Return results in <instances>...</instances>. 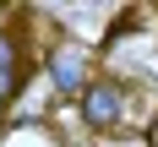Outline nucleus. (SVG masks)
Listing matches in <instances>:
<instances>
[{"label":"nucleus","mask_w":158,"mask_h":147,"mask_svg":"<svg viewBox=\"0 0 158 147\" xmlns=\"http://www.w3.org/2000/svg\"><path fill=\"white\" fill-rule=\"evenodd\" d=\"M77 109H82V125L93 131V136H120V131H147V125H153V114H158V104L142 98L131 82L98 71V76L82 87Z\"/></svg>","instance_id":"f257e3e1"},{"label":"nucleus","mask_w":158,"mask_h":147,"mask_svg":"<svg viewBox=\"0 0 158 147\" xmlns=\"http://www.w3.org/2000/svg\"><path fill=\"white\" fill-rule=\"evenodd\" d=\"M22 82H27V44L16 27H0V109L22 93Z\"/></svg>","instance_id":"f03ea898"},{"label":"nucleus","mask_w":158,"mask_h":147,"mask_svg":"<svg viewBox=\"0 0 158 147\" xmlns=\"http://www.w3.org/2000/svg\"><path fill=\"white\" fill-rule=\"evenodd\" d=\"M147 142H153V147H158V114H153V125H147Z\"/></svg>","instance_id":"20e7f679"},{"label":"nucleus","mask_w":158,"mask_h":147,"mask_svg":"<svg viewBox=\"0 0 158 147\" xmlns=\"http://www.w3.org/2000/svg\"><path fill=\"white\" fill-rule=\"evenodd\" d=\"M49 76H55V87H60V93H77V98H82V87L93 82V71H87V60H82V55L55 49V55H49Z\"/></svg>","instance_id":"7ed1b4c3"}]
</instances>
